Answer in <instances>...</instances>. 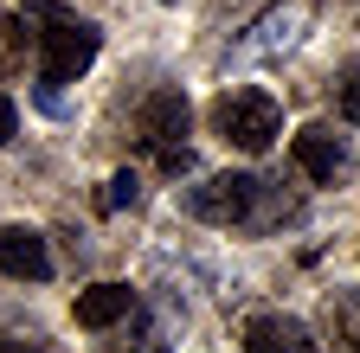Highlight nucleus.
Listing matches in <instances>:
<instances>
[{"instance_id": "nucleus-3", "label": "nucleus", "mask_w": 360, "mask_h": 353, "mask_svg": "<svg viewBox=\"0 0 360 353\" xmlns=\"http://www.w3.org/2000/svg\"><path fill=\"white\" fill-rule=\"evenodd\" d=\"M187 128H193V109L180 91H155L142 103V116H135V135H142V148L161 154V173H187L193 154H187Z\"/></svg>"}, {"instance_id": "nucleus-5", "label": "nucleus", "mask_w": 360, "mask_h": 353, "mask_svg": "<svg viewBox=\"0 0 360 353\" xmlns=\"http://www.w3.org/2000/svg\"><path fill=\"white\" fill-rule=\"evenodd\" d=\"M0 270L13 283H45L52 277V251L32 225H0Z\"/></svg>"}, {"instance_id": "nucleus-4", "label": "nucleus", "mask_w": 360, "mask_h": 353, "mask_svg": "<svg viewBox=\"0 0 360 353\" xmlns=\"http://www.w3.org/2000/svg\"><path fill=\"white\" fill-rule=\"evenodd\" d=\"M257 173H212L206 187L187 193V212L206 218V225H251V212H257Z\"/></svg>"}, {"instance_id": "nucleus-1", "label": "nucleus", "mask_w": 360, "mask_h": 353, "mask_svg": "<svg viewBox=\"0 0 360 353\" xmlns=\"http://www.w3.org/2000/svg\"><path fill=\"white\" fill-rule=\"evenodd\" d=\"M32 20H39V32H32V46H39V77H45V84L84 77L90 58H97V46H103V32L90 26V20H77V13H65L58 0H32Z\"/></svg>"}, {"instance_id": "nucleus-2", "label": "nucleus", "mask_w": 360, "mask_h": 353, "mask_svg": "<svg viewBox=\"0 0 360 353\" xmlns=\"http://www.w3.org/2000/svg\"><path fill=\"white\" fill-rule=\"evenodd\" d=\"M212 128H219L232 148L264 154L270 142L283 135V109H277V97H270V91H251V84H238V91H225V97L212 103Z\"/></svg>"}, {"instance_id": "nucleus-9", "label": "nucleus", "mask_w": 360, "mask_h": 353, "mask_svg": "<svg viewBox=\"0 0 360 353\" xmlns=\"http://www.w3.org/2000/svg\"><path fill=\"white\" fill-rule=\"evenodd\" d=\"M296 167L309 173V180H335V167L347 161V148H341V135H328V128H302L296 135Z\"/></svg>"}, {"instance_id": "nucleus-12", "label": "nucleus", "mask_w": 360, "mask_h": 353, "mask_svg": "<svg viewBox=\"0 0 360 353\" xmlns=\"http://www.w3.org/2000/svg\"><path fill=\"white\" fill-rule=\"evenodd\" d=\"M142 199V180H135V173H116V180L103 187V212H122V206H135Z\"/></svg>"}, {"instance_id": "nucleus-11", "label": "nucleus", "mask_w": 360, "mask_h": 353, "mask_svg": "<svg viewBox=\"0 0 360 353\" xmlns=\"http://www.w3.org/2000/svg\"><path fill=\"white\" fill-rule=\"evenodd\" d=\"M0 353H52L39 328H0Z\"/></svg>"}, {"instance_id": "nucleus-13", "label": "nucleus", "mask_w": 360, "mask_h": 353, "mask_svg": "<svg viewBox=\"0 0 360 353\" xmlns=\"http://www.w3.org/2000/svg\"><path fill=\"white\" fill-rule=\"evenodd\" d=\"M13 135H20V109H13V97H7V91H0V148H7Z\"/></svg>"}, {"instance_id": "nucleus-8", "label": "nucleus", "mask_w": 360, "mask_h": 353, "mask_svg": "<svg viewBox=\"0 0 360 353\" xmlns=\"http://www.w3.org/2000/svg\"><path fill=\"white\" fill-rule=\"evenodd\" d=\"M129 308H135V289L129 283H90L77 295V328H116Z\"/></svg>"}, {"instance_id": "nucleus-14", "label": "nucleus", "mask_w": 360, "mask_h": 353, "mask_svg": "<svg viewBox=\"0 0 360 353\" xmlns=\"http://www.w3.org/2000/svg\"><path fill=\"white\" fill-rule=\"evenodd\" d=\"M341 116L360 122V84H347V91H341Z\"/></svg>"}, {"instance_id": "nucleus-15", "label": "nucleus", "mask_w": 360, "mask_h": 353, "mask_svg": "<svg viewBox=\"0 0 360 353\" xmlns=\"http://www.w3.org/2000/svg\"><path fill=\"white\" fill-rule=\"evenodd\" d=\"M354 353H360V347H354Z\"/></svg>"}, {"instance_id": "nucleus-7", "label": "nucleus", "mask_w": 360, "mask_h": 353, "mask_svg": "<svg viewBox=\"0 0 360 353\" xmlns=\"http://www.w3.org/2000/svg\"><path fill=\"white\" fill-rule=\"evenodd\" d=\"M309 13H315V0H283V7H270L257 20V39L245 52H283V46H296V32L309 26Z\"/></svg>"}, {"instance_id": "nucleus-10", "label": "nucleus", "mask_w": 360, "mask_h": 353, "mask_svg": "<svg viewBox=\"0 0 360 353\" xmlns=\"http://www.w3.org/2000/svg\"><path fill=\"white\" fill-rule=\"evenodd\" d=\"M20 65H26V20L0 13V77H13Z\"/></svg>"}, {"instance_id": "nucleus-6", "label": "nucleus", "mask_w": 360, "mask_h": 353, "mask_svg": "<svg viewBox=\"0 0 360 353\" xmlns=\"http://www.w3.org/2000/svg\"><path fill=\"white\" fill-rule=\"evenodd\" d=\"M245 353H309V328L290 315H251L245 321Z\"/></svg>"}]
</instances>
